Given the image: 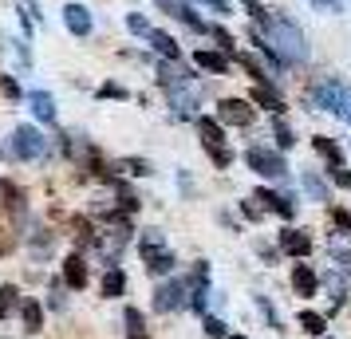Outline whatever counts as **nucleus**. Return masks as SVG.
<instances>
[{
  "label": "nucleus",
  "mask_w": 351,
  "mask_h": 339,
  "mask_svg": "<svg viewBox=\"0 0 351 339\" xmlns=\"http://www.w3.org/2000/svg\"><path fill=\"white\" fill-rule=\"evenodd\" d=\"M256 36H261V40L276 51V60H280V55H285V60H296V64H304V60H308L304 32L288 16H272V12H265V20H256Z\"/></svg>",
  "instance_id": "1"
},
{
  "label": "nucleus",
  "mask_w": 351,
  "mask_h": 339,
  "mask_svg": "<svg viewBox=\"0 0 351 339\" xmlns=\"http://www.w3.org/2000/svg\"><path fill=\"white\" fill-rule=\"evenodd\" d=\"M12 154H16L20 162H40L48 154V138L36 127H16L12 130Z\"/></svg>",
  "instance_id": "2"
},
{
  "label": "nucleus",
  "mask_w": 351,
  "mask_h": 339,
  "mask_svg": "<svg viewBox=\"0 0 351 339\" xmlns=\"http://www.w3.org/2000/svg\"><path fill=\"white\" fill-rule=\"evenodd\" d=\"M245 162L253 166V174H261V178H285L288 174V162L280 154H272V150H261V146H249Z\"/></svg>",
  "instance_id": "3"
},
{
  "label": "nucleus",
  "mask_w": 351,
  "mask_h": 339,
  "mask_svg": "<svg viewBox=\"0 0 351 339\" xmlns=\"http://www.w3.org/2000/svg\"><path fill=\"white\" fill-rule=\"evenodd\" d=\"M339 99H343V83L339 79H319L308 91V107L312 111H339Z\"/></svg>",
  "instance_id": "4"
},
{
  "label": "nucleus",
  "mask_w": 351,
  "mask_h": 339,
  "mask_svg": "<svg viewBox=\"0 0 351 339\" xmlns=\"http://www.w3.org/2000/svg\"><path fill=\"white\" fill-rule=\"evenodd\" d=\"M217 118H221V123H229V127H249L256 114H253V107H249L245 99H221Z\"/></svg>",
  "instance_id": "5"
},
{
  "label": "nucleus",
  "mask_w": 351,
  "mask_h": 339,
  "mask_svg": "<svg viewBox=\"0 0 351 339\" xmlns=\"http://www.w3.org/2000/svg\"><path fill=\"white\" fill-rule=\"evenodd\" d=\"M64 24L71 36H91V28H95V20H91V12L83 8V4H64Z\"/></svg>",
  "instance_id": "6"
},
{
  "label": "nucleus",
  "mask_w": 351,
  "mask_h": 339,
  "mask_svg": "<svg viewBox=\"0 0 351 339\" xmlns=\"http://www.w3.org/2000/svg\"><path fill=\"white\" fill-rule=\"evenodd\" d=\"M158 8H162V12H170L174 20H182V24H186V28H193V32H206V28H209L206 20L197 16L190 4H182V0H158Z\"/></svg>",
  "instance_id": "7"
},
{
  "label": "nucleus",
  "mask_w": 351,
  "mask_h": 339,
  "mask_svg": "<svg viewBox=\"0 0 351 339\" xmlns=\"http://www.w3.org/2000/svg\"><path fill=\"white\" fill-rule=\"evenodd\" d=\"M182 304H186V284H182V280H170V284H162V288L154 292V307H158V312H178Z\"/></svg>",
  "instance_id": "8"
},
{
  "label": "nucleus",
  "mask_w": 351,
  "mask_h": 339,
  "mask_svg": "<svg viewBox=\"0 0 351 339\" xmlns=\"http://www.w3.org/2000/svg\"><path fill=\"white\" fill-rule=\"evenodd\" d=\"M64 284L67 288H87V260L83 257H67L64 260Z\"/></svg>",
  "instance_id": "9"
},
{
  "label": "nucleus",
  "mask_w": 351,
  "mask_h": 339,
  "mask_svg": "<svg viewBox=\"0 0 351 339\" xmlns=\"http://www.w3.org/2000/svg\"><path fill=\"white\" fill-rule=\"evenodd\" d=\"M253 201H265V210L280 213V217H292V213H296V205H292V197H285V194H272V190H256V194H253Z\"/></svg>",
  "instance_id": "10"
},
{
  "label": "nucleus",
  "mask_w": 351,
  "mask_h": 339,
  "mask_svg": "<svg viewBox=\"0 0 351 339\" xmlns=\"http://www.w3.org/2000/svg\"><path fill=\"white\" fill-rule=\"evenodd\" d=\"M280 249L292 253V257H308L312 253V241H308V233H300V229H285L280 233Z\"/></svg>",
  "instance_id": "11"
},
{
  "label": "nucleus",
  "mask_w": 351,
  "mask_h": 339,
  "mask_svg": "<svg viewBox=\"0 0 351 339\" xmlns=\"http://www.w3.org/2000/svg\"><path fill=\"white\" fill-rule=\"evenodd\" d=\"M292 288H296V296H316V288H319V280H316V273L308 268V264H296L292 268Z\"/></svg>",
  "instance_id": "12"
},
{
  "label": "nucleus",
  "mask_w": 351,
  "mask_h": 339,
  "mask_svg": "<svg viewBox=\"0 0 351 339\" xmlns=\"http://www.w3.org/2000/svg\"><path fill=\"white\" fill-rule=\"evenodd\" d=\"M146 40H150V48L158 51V55H166V60H182V48H178V40L174 36H166V32H146Z\"/></svg>",
  "instance_id": "13"
},
{
  "label": "nucleus",
  "mask_w": 351,
  "mask_h": 339,
  "mask_svg": "<svg viewBox=\"0 0 351 339\" xmlns=\"http://www.w3.org/2000/svg\"><path fill=\"white\" fill-rule=\"evenodd\" d=\"M28 103H32V114L40 123H56V99H51L48 91H32Z\"/></svg>",
  "instance_id": "14"
},
{
  "label": "nucleus",
  "mask_w": 351,
  "mask_h": 339,
  "mask_svg": "<svg viewBox=\"0 0 351 339\" xmlns=\"http://www.w3.org/2000/svg\"><path fill=\"white\" fill-rule=\"evenodd\" d=\"M197 134H202L206 146H225V130L217 118H197Z\"/></svg>",
  "instance_id": "15"
},
{
  "label": "nucleus",
  "mask_w": 351,
  "mask_h": 339,
  "mask_svg": "<svg viewBox=\"0 0 351 339\" xmlns=\"http://www.w3.org/2000/svg\"><path fill=\"white\" fill-rule=\"evenodd\" d=\"M193 64L206 67V71H213V75H225V71H229V60H225L221 51H197V55H193Z\"/></svg>",
  "instance_id": "16"
},
{
  "label": "nucleus",
  "mask_w": 351,
  "mask_h": 339,
  "mask_svg": "<svg viewBox=\"0 0 351 339\" xmlns=\"http://www.w3.org/2000/svg\"><path fill=\"white\" fill-rule=\"evenodd\" d=\"M253 103H261V107H269V111H276V114L285 111V99L276 95L269 83H256V87H253Z\"/></svg>",
  "instance_id": "17"
},
{
  "label": "nucleus",
  "mask_w": 351,
  "mask_h": 339,
  "mask_svg": "<svg viewBox=\"0 0 351 339\" xmlns=\"http://www.w3.org/2000/svg\"><path fill=\"white\" fill-rule=\"evenodd\" d=\"M138 249H143V257H158V253H166V237H162L158 229H146L143 237H138Z\"/></svg>",
  "instance_id": "18"
},
{
  "label": "nucleus",
  "mask_w": 351,
  "mask_h": 339,
  "mask_svg": "<svg viewBox=\"0 0 351 339\" xmlns=\"http://www.w3.org/2000/svg\"><path fill=\"white\" fill-rule=\"evenodd\" d=\"M103 296H107V300H114V296H123V292H127V273H123V268H111V273L103 276Z\"/></svg>",
  "instance_id": "19"
},
{
  "label": "nucleus",
  "mask_w": 351,
  "mask_h": 339,
  "mask_svg": "<svg viewBox=\"0 0 351 339\" xmlns=\"http://www.w3.org/2000/svg\"><path fill=\"white\" fill-rule=\"evenodd\" d=\"M20 316H24V327L28 331H40L44 327V307H40V300H24L20 304Z\"/></svg>",
  "instance_id": "20"
},
{
  "label": "nucleus",
  "mask_w": 351,
  "mask_h": 339,
  "mask_svg": "<svg viewBox=\"0 0 351 339\" xmlns=\"http://www.w3.org/2000/svg\"><path fill=\"white\" fill-rule=\"evenodd\" d=\"M123 323H127V339H146L143 312H138V307H127V316H123Z\"/></svg>",
  "instance_id": "21"
},
{
  "label": "nucleus",
  "mask_w": 351,
  "mask_h": 339,
  "mask_svg": "<svg viewBox=\"0 0 351 339\" xmlns=\"http://www.w3.org/2000/svg\"><path fill=\"white\" fill-rule=\"evenodd\" d=\"M170 268H174V253H158V257L146 260V273L150 276H166Z\"/></svg>",
  "instance_id": "22"
},
{
  "label": "nucleus",
  "mask_w": 351,
  "mask_h": 339,
  "mask_svg": "<svg viewBox=\"0 0 351 339\" xmlns=\"http://www.w3.org/2000/svg\"><path fill=\"white\" fill-rule=\"evenodd\" d=\"M300 181H304V190L312 194V201H328V186L319 181V174H312V170H308V174H304Z\"/></svg>",
  "instance_id": "23"
},
{
  "label": "nucleus",
  "mask_w": 351,
  "mask_h": 339,
  "mask_svg": "<svg viewBox=\"0 0 351 339\" xmlns=\"http://www.w3.org/2000/svg\"><path fill=\"white\" fill-rule=\"evenodd\" d=\"M300 327L308 331V336H324V331H328V320H324V316H316V312H304Z\"/></svg>",
  "instance_id": "24"
},
{
  "label": "nucleus",
  "mask_w": 351,
  "mask_h": 339,
  "mask_svg": "<svg viewBox=\"0 0 351 339\" xmlns=\"http://www.w3.org/2000/svg\"><path fill=\"white\" fill-rule=\"evenodd\" d=\"M12 307H16V288H12V284H4V288H0V320H8V316H12Z\"/></svg>",
  "instance_id": "25"
},
{
  "label": "nucleus",
  "mask_w": 351,
  "mask_h": 339,
  "mask_svg": "<svg viewBox=\"0 0 351 339\" xmlns=\"http://www.w3.org/2000/svg\"><path fill=\"white\" fill-rule=\"evenodd\" d=\"M119 170H127V174H138V178H143V174H150V162L146 158H123L119 162Z\"/></svg>",
  "instance_id": "26"
},
{
  "label": "nucleus",
  "mask_w": 351,
  "mask_h": 339,
  "mask_svg": "<svg viewBox=\"0 0 351 339\" xmlns=\"http://www.w3.org/2000/svg\"><path fill=\"white\" fill-rule=\"evenodd\" d=\"M316 150L324 158H332V166H339V146H335L332 138H316Z\"/></svg>",
  "instance_id": "27"
},
{
  "label": "nucleus",
  "mask_w": 351,
  "mask_h": 339,
  "mask_svg": "<svg viewBox=\"0 0 351 339\" xmlns=\"http://www.w3.org/2000/svg\"><path fill=\"white\" fill-rule=\"evenodd\" d=\"M206 336L209 339H229V331H225V323L217 320V316H206Z\"/></svg>",
  "instance_id": "28"
},
{
  "label": "nucleus",
  "mask_w": 351,
  "mask_h": 339,
  "mask_svg": "<svg viewBox=\"0 0 351 339\" xmlns=\"http://www.w3.org/2000/svg\"><path fill=\"white\" fill-rule=\"evenodd\" d=\"M127 28H130L134 36H146V32H150V24H146L143 12H130V16H127Z\"/></svg>",
  "instance_id": "29"
},
{
  "label": "nucleus",
  "mask_w": 351,
  "mask_h": 339,
  "mask_svg": "<svg viewBox=\"0 0 351 339\" xmlns=\"http://www.w3.org/2000/svg\"><path fill=\"white\" fill-rule=\"evenodd\" d=\"M324 288H332V296L343 304V280H339L335 273H324Z\"/></svg>",
  "instance_id": "30"
},
{
  "label": "nucleus",
  "mask_w": 351,
  "mask_h": 339,
  "mask_svg": "<svg viewBox=\"0 0 351 339\" xmlns=\"http://www.w3.org/2000/svg\"><path fill=\"white\" fill-rule=\"evenodd\" d=\"M292 142H296V134H292V130L280 123V118H276V146H280V150H288Z\"/></svg>",
  "instance_id": "31"
},
{
  "label": "nucleus",
  "mask_w": 351,
  "mask_h": 339,
  "mask_svg": "<svg viewBox=\"0 0 351 339\" xmlns=\"http://www.w3.org/2000/svg\"><path fill=\"white\" fill-rule=\"evenodd\" d=\"M206 150H209V158L217 162V166H221V170H225V166H229V162H233V154H229V150H225V146H206Z\"/></svg>",
  "instance_id": "32"
},
{
  "label": "nucleus",
  "mask_w": 351,
  "mask_h": 339,
  "mask_svg": "<svg viewBox=\"0 0 351 339\" xmlns=\"http://www.w3.org/2000/svg\"><path fill=\"white\" fill-rule=\"evenodd\" d=\"M0 91H4V99H20V87L12 75H0Z\"/></svg>",
  "instance_id": "33"
},
{
  "label": "nucleus",
  "mask_w": 351,
  "mask_h": 339,
  "mask_svg": "<svg viewBox=\"0 0 351 339\" xmlns=\"http://www.w3.org/2000/svg\"><path fill=\"white\" fill-rule=\"evenodd\" d=\"M206 32H209V36H213V40H217V44H221V48H225V51H233V36L225 32V28H206Z\"/></svg>",
  "instance_id": "34"
},
{
  "label": "nucleus",
  "mask_w": 351,
  "mask_h": 339,
  "mask_svg": "<svg viewBox=\"0 0 351 339\" xmlns=\"http://www.w3.org/2000/svg\"><path fill=\"white\" fill-rule=\"evenodd\" d=\"M332 178H335V186L351 190V170H343V166H332Z\"/></svg>",
  "instance_id": "35"
},
{
  "label": "nucleus",
  "mask_w": 351,
  "mask_h": 339,
  "mask_svg": "<svg viewBox=\"0 0 351 339\" xmlns=\"http://www.w3.org/2000/svg\"><path fill=\"white\" fill-rule=\"evenodd\" d=\"M312 8H316V12H339L343 0H312Z\"/></svg>",
  "instance_id": "36"
},
{
  "label": "nucleus",
  "mask_w": 351,
  "mask_h": 339,
  "mask_svg": "<svg viewBox=\"0 0 351 339\" xmlns=\"http://www.w3.org/2000/svg\"><path fill=\"white\" fill-rule=\"evenodd\" d=\"M241 213H245V217H249V221H261V205H253V197H249V201H241Z\"/></svg>",
  "instance_id": "37"
},
{
  "label": "nucleus",
  "mask_w": 351,
  "mask_h": 339,
  "mask_svg": "<svg viewBox=\"0 0 351 339\" xmlns=\"http://www.w3.org/2000/svg\"><path fill=\"white\" fill-rule=\"evenodd\" d=\"M202 4H206V8H213V12H221V16H229V12H233V8H229V0H202Z\"/></svg>",
  "instance_id": "38"
},
{
  "label": "nucleus",
  "mask_w": 351,
  "mask_h": 339,
  "mask_svg": "<svg viewBox=\"0 0 351 339\" xmlns=\"http://www.w3.org/2000/svg\"><path fill=\"white\" fill-rule=\"evenodd\" d=\"M335 114H343V118L351 123V91H348V87H343V99H339V111H335Z\"/></svg>",
  "instance_id": "39"
},
{
  "label": "nucleus",
  "mask_w": 351,
  "mask_h": 339,
  "mask_svg": "<svg viewBox=\"0 0 351 339\" xmlns=\"http://www.w3.org/2000/svg\"><path fill=\"white\" fill-rule=\"evenodd\" d=\"M99 95H107V99H127V91H123V87H114V83H107Z\"/></svg>",
  "instance_id": "40"
},
{
  "label": "nucleus",
  "mask_w": 351,
  "mask_h": 339,
  "mask_svg": "<svg viewBox=\"0 0 351 339\" xmlns=\"http://www.w3.org/2000/svg\"><path fill=\"white\" fill-rule=\"evenodd\" d=\"M335 225L343 229V233H351V213H343V210H335Z\"/></svg>",
  "instance_id": "41"
},
{
  "label": "nucleus",
  "mask_w": 351,
  "mask_h": 339,
  "mask_svg": "<svg viewBox=\"0 0 351 339\" xmlns=\"http://www.w3.org/2000/svg\"><path fill=\"white\" fill-rule=\"evenodd\" d=\"M229 339H245V336H229Z\"/></svg>",
  "instance_id": "42"
}]
</instances>
